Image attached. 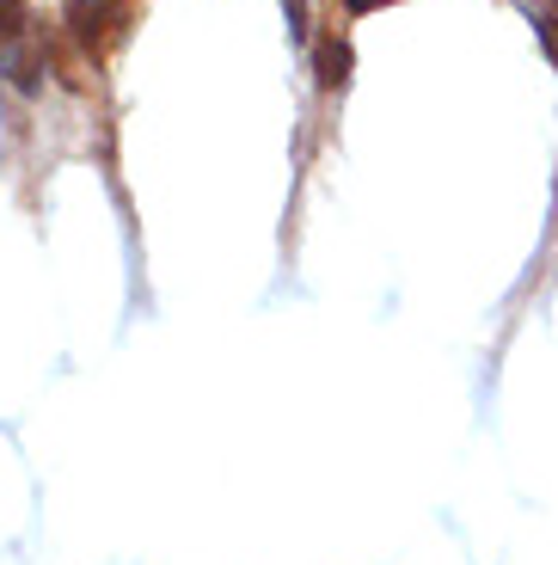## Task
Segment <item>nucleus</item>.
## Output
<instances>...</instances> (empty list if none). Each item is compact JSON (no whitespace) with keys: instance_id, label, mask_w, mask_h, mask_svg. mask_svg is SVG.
I'll return each instance as SVG.
<instances>
[{"instance_id":"nucleus-1","label":"nucleus","mask_w":558,"mask_h":565,"mask_svg":"<svg viewBox=\"0 0 558 565\" xmlns=\"http://www.w3.org/2000/svg\"><path fill=\"white\" fill-rule=\"evenodd\" d=\"M129 19H136L129 0H74V7H68V31H74V43H81L93 62L105 56L111 43H124Z\"/></svg>"},{"instance_id":"nucleus-2","label":"nucleus","mask_w":558,"mask_h":565,"mask_svg":"<svg viewBox=\"0 0 558 565\" xmlns=\"http://www.w3.org/2000/svg\"><path fill=\"white\" fill-rule=\"evenodd\" d=\"M25 43H31L25 0H0V62L19 74V86H37V62L25 56Z\"/></svg>"},{"instance_id":"nucleus-3","label":"nucleus","mask_w":558,"mask_h":565,"mask_svg":"<svg viewBox=\"0 0 558 565\" xmlns=\"http://www.w3.org/2000/svg\"><path fill=\"white\" fill-rule=\"evenodd\" d=\"M350 62H356V56H350L344 38H320V56H313V68H320V86H325V93H337V86L350 81Z\"/></svg>"},{"instance_id":"nucleus-4","label":"nucleus","mask_w":558,"mask_h":565,"mask_svg":"<svg viewBox=\"0 0 558 565\" xmlns=\"http://www.w3.org/2000/svg\"><path fill=\"white\" fill-rule=\"evenodd\" d=\"M534 25H540V43H546V56L558 62V0H546L540 13H534Z\"/></svg>"},{"instance_id":"nucleus-5","label":"nucleus","mask_w":558,"mask_h":565,"mask_svg":"<svg viewBox=\"0 0 558 565\" xmlns=\"http://www.w3.org/2000/svg\"><path fill=\"white\" fill-rule=\"evenodd\" d=\"M380 7H393V0H344V13H380Z\"/></svg>"}]
</instances>
